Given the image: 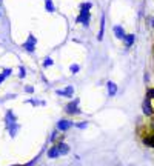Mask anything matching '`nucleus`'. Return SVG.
I'll return each mask as SVG.
<instances>
[{
	"label": "nucleus",
	"mask_w": 154,
	"mask_h": 166,
	"mask_svg": "<svg viewBox=\"0 0 154 166\" xmlns=\"http://www.w3.org/2000/svg\"><path fill=\"white\" fill-rule=\"evenodd\" d=\"M145 143L154 148V134H153V136H149V137H147V138H145Z\"/></svg>",
	"instance_id": "6e6552de"
},
{
	"label": "nucleus",
	"mask_w": 154,
	"mask_h": 166,
	"mask_svg": "<svg viewBox=\"0 0 154 166\" xmlns=\"http://www.w3.org/2000/svg\"><path fill=\"white\" fill-rule=\"evenodd\" d=\"M49 65H52V60L51 59H46V60H45V66H49Z\"/></svg>",
	"instance_id": "9b49d317"
},
{
	"label": "nucleus",
	"mask_w": 154,
	"mask_h": 166,
	"mask_svg": "<svg viewBox=\"0 0 154 166\" xmlns=\"http://www.w3.org/2000/svg\"><path fill=\"white\" fill-rule=\"evenodd\" d=\"M125 43H126V46H131V45L134 43V35L133 34H129V35H125Z\"/></svg>",
	"instance_id": "39448f33"
},
{
	"label": "nucleus",
	"mask_w": 154,
	"mask_h": 166,
	"mask_svg": "<svg viewBox=\"0 0 154 166\" xmlns=\"http://www.w3.org/2000/svg\"><path fill=\"white\" fill-rule=\"evenodd\" d=\"M66 111H68L70 114H72V112H79V108H77V102L70 103V105H68V108H66Z\"/></svg>",
	"instance_id": "f03ea898"
},
{
	"label": "nucleus",
	"mask_w": 154,
	"mask_h": 166,
	"mask_svg": "<svg viewBox=\"0 0 154 166\" xmlns=\"http://www.w3.org/2000/svg\"><path fill=\"white\" fill-rule=\"evenodd\" d=\"M59 152H60V149H59V146H57V148H52V149L49 151V154H48V155H49V157H57V155H59Z\"/></svg>",
	"instance_id": "0eeeda50"
},
{
	"label": "nucleus",
	"mask_w": 154,
	"mask_h": 166,
	"mask_svg": "<svg viewBox=\"0 0 154 166\" xmlns=\"http://www.w3.org/2000/svg\"><path fill=\"white\" fill-rule=\"evenodd\" d=\"M72 126V122L70 120H62V122H59V129H62V131H65V129L71 128Z\"/></svg>",
	"instance_id": "f257e3e1"
},
{
	"label": "nucleus",
	"mask_w": 154,
	"mask_h": 166,
	"mask_svg": "<svg viewBox=\"0 0 154 166\" xmlns=\"http://www.w3.org/2000/svg\"><path fill=\"white\" fill-rule=\"evenodd\" d=\"M151 25H153V28H154V19H153V22H151Z\"/></svg>",
	"instance_id": "2eb2a0df"
},
{
	"label": "nucleus",
	"mask_w": 154,
	"mask_h": 166,
	"mask_svg": "<svg viewBox=\"0 0 154 166\" xmlns=\"http://www.w3.org/2000/svg\"><path fill=\"white\" fill-rule=\"evenodd\" d=\"M3 77H5V75H0V82H2V80H3Z\"/></svg>",
	"instance_id": "4468645a"
},
{
	"label": "nucleus",
	"mask_w": 154,
	"mask_h": 166,
	"mask_svg": "<svg viewBox=\"0 0 154 166\" xmlns=\"http://www.w3.org/2000/svg\"><path fill=\"white\" fill-rule=\"evenodd\" d=\"M72 91H74V89H72V86H68L66 89H63V91H57V92L60 94V96H68V97H70L71 94H72Z\"/></svg>",
	"instance_id": "20e7f679"
},
{
	"label": "nucleus",
	"mask_w": 154,
	"mask_h": 166,
	"mask_svg": "<svg viewBox=\"0 0 154 166\" xmlns=\"http://www.w3.org/2000/svg\"><path fill=\"white\" fill-rule=\"evenodd\" d=\"M71 71H72V72H77V71H79V66H71Z\"/></svg>",
	"instance_id": "f8f14e48"
},
{
	"label": "nucleus",
	"mask_w": 154,
	"mask_h": 166,
	"mask_svg": "<svg viewBox=\"0 0 154 166\" xmlns=\"http://www.w3.org/2000/svg\"><path fill=\"white\" fill-rule=\"evenodd\" d=\"M108 89H110V94H111V96H114V94H116V91H117V88H116V85L114 83H108Z\"/></svg>",
	"instance_id": "423d86ee"
},
{
	"label": "nucleus",
	"mask_w": 154,
	"mask_h": 166,
	"mask_svg": "<svg viewBox=\"0 0 154 166\" xmlns=\"http://www.w3.org/2000/svg\"><path fill=\"white\" fill-rule=\"evenodd\" d=\"M46 9H48V11H54V8H52V3L49 2V0L46 2Z\"/></svg>",
	"instance_id": "9d476101"
},
{
	"label": "nucleus",
	"mask_w": 154,
	"mask_h": 166,
	"mask_svg": "<svg viewBox=\"0 0 154 166\" xmlns=\"http://www.w3.org/2000/svg\"><path fill=\"white\" fill-rule=\"evenodd\" d=\"M77 126H79V128H85V126H87V123H79Z\"/></svg>",
	"instance_id": "ddd939ff"
},
{
	"label": "nucleus",
	"mask_w": 154,
	"mask_h": 166,
	"mask_svg": "<svg viewBox=\"0 0 154 166\" xmlns=\"http://www.w3.org/2000/svg\"><path fill=\"white\" fill-rule=\"evenodd\" d=\"M33 42H34V40H33V39H29V42H28V43H25V48L28 49V51H33V49H34V43H33Z\"/></svg>",
	"instance_id": "1a4fd4ad"
},
{
	"label": "nucleus",
	"mask_w": 154,
	"mask_h": 166,
	"mask_svg": "<svg viewBox=\"0 0 154 166\" xmlns=\"http://www.w3.org/2000/svg\"><path fill=\"white\" fill-rule=\"evenodd\" d=\"M114 33H116V37H119V39H122V40L125 39V33L122 31L120 26H116V28H114Z\"/></svg>",
	"instance_id": "7ed1b4c3"
}]
</instances>
